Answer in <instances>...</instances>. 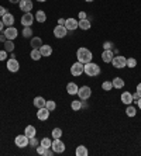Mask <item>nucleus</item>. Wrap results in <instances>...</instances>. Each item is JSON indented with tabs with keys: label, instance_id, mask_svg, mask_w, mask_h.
Listing matches in <instances>:
<instances>
[{
	"label": "nucleus",
	"instance_id": "6",
	"mask_svg": "<svg viewBox=\"0 0 141 156\" xmlns=\"http://www.w3.org/2000/svg\"><path fill=\"white\" fill-rule=\"evenodd\" d=\"M6 68L9 69V72H18L20 70V63H18V61L16 58H10L7 59V62H6Z\"/></svg>",
	"mask_w": 141,
	"mask_h": 156
},
{
	"label": "nucleus",
	"instance_id": "39",
	"mask_svg": "<svg viewBox=\"0 0 141 156\" xmlns=\"http://www.w3.org/2000/svg\"><path fill=\"white\" fill-rule=\"evenodd\" d=\"M113 48V42L112 41H106L105 44H103V49H112Z\"/></svg>",
	"mask_w": 141,
	"mask_h": 156
},
{
	"label": "nucleus",
	"instance_id": "28",
	"mask_svg": "<svg viewBox=\"0 0 141 156\" xmlns=\"http://www.w3.org/2000/svg\"><path fill=\"white\" fill-rule=\"evenodd\" d=\"M126 114H127V117H135V114H137V108H135L134 105L128 104L127 105V108H126Z\"/></svg>",
	"mask_w": 141,
	"mask_h": 156
},
{
	"label": "nucleus",
	"instance_id": "29",
	"mask_svg": "<svg viewBox=\"0 0 141 156\" xmlns=\"http://www.w3.org/2000/svg\"><path fill=\"white\" fill-rule=\"evenodd\" d=\"M4 45V51H7V52H13L14 51V42L11 40H7L6 42L3 44Z\"/></svg>",
	"mask_w": 141,
	"mask_h": 156
},
{
	"label": "nucleus",
	"instance_id": "2",
	"mask_svg": "<svg viewBox=\"0 0 141 156\" xmlns=\"http://www.w3.org/2000/svg\"><path fill=\"white\" fill-rule=\"evenodd\" d=\"M83 73H85V75H87L89 77L98 76L99 73H100V66H99L98 63H93V62H87V63H85Z\"/></svg>",
	"mask_w": 141,
	"mask_h": 156
},
{
	"label": "nucleus",
	"instance_id": "13",
	"mask_svg": "<svg viewBox=\"0 0 141 156\" xmlns=\"http://www.w3.org/2000/svg\"><path fill=\"white\" fill-rule=\"evenodd\" d=\"M50 110L47 108V107H43V108H38V111H37V118L40 121H47L48 118H50Z\"/></svg>",
	"mask_w": 141,
	"mask_h": 156
},
{
	"label": "nucleus",
	"instance_id": "42",
	"mask_svg": "<svg viewBox=\"0 0 141 156\" xmlns=\"http://www.w3.org/2000/svg\"><path fill=\"white\" fill-rule=\"evenodd\" d=\"M7 13V10H6V7H3V6H0V17H3L4 14Z\"/></svg>",
	"mask_w": 141,
	"mask_h": 156
},
{
	"label": "nucleus",
	"instance_id": "9",
	"mask_svg": "<svg viewBox=\"0 0 141 156\" xmlns=\"http://www.w3.org/2000/svg\"><path fill=\"white\" fill-rule=\"evenodd\" d=\"M34 20H35V17H34L33 13H24L21 17V24L24 27H31L33 26Z\"/></svg>",
	"mask_w": 141,
	"mask_h": 156
},
{
	"label": "nucleus",
	"instance_id": "40",
	"mask_svg": "<svg viewBox=\"0 0 141 156\" xmlns=\"http://www.w3.org/2000/svg\"><path fill=\"white\" fill-rule=\"evenodd\" d=\"M0 61H7V51H0Z\"/></svg>",
	"mask_w": 141,
	"mask_h": 156
},
{
	"label": "nucleus",
	"instance_id": "43",
	"mask_svg": "<svg viewBox=\"0 0 141 156\" xmlns=\"http://www.w3.org/2000/svg\"><path fill=\"white\" fill-rule=\"evenodd\" d=\"M85 18H87L86 13L85 11H79V20H85Z\"/></svg>",
	"mask_w": 141,
	"mask_h": 156
},
{
	"label": "nucleus",
	"instance_id": "51",
	"mask_svg": "<svg viewBox=\"0 0 141 156\" xmlns=\"http://www.w3.org/2000/svg\"><path fill=\"white\" fill-rule=\"evenodd\" d=\"M37 2H40V3H44V2H47V0H37Z\"/></svg>",
	"mask_w": 141,
	"mask_h": 156
},
{
	"label": "nucleus",
	"instance_id": "18",
	"mask_svg": "<svg viewBox=\"0 0 141 156\" xmlns=\"http://www.w3.org/2000/svg\"><path fill=\"white\" fill-rule=\"evenodd\" d=\"M78 90H79V87H78L76 83H73V82L66 84V91H68V94L75 96V94H78Z\"/></svg>",
	"mask_w": 141,
	"mask_h": 156
},
{
	"label": "nucleus",
	"instance_id": "47",
	"mask_svg": "<svg viewBox=\"0 0 141 156\" xmlns=\"http://www.w3.org/2000/svg\"><path fill=\"white\" fill-rule=\"evenodd\" d=\"M137 93L140 94V97H141V83L137 84Z\"/></svg>",
	"mask_w": 141,
	"mask_h": 156
},
{
	"label": "nucleus",
	"instance_id": "35",
	"mask_svg": "<svg viewBox=\"0 0 141 156\" xmlns=\"http://www.w3.org/2000/svg\"><path fill=\"white\" fill-rule=\"evenodd\" d=\"M45 107H47L50 111H54V110L57 108V104H55L54 100H48V101L45 103Z\"/></svg>",
	"mask_w": 141,
	"mask_h": 156
},
{
	"label": "nucleus",
	"instance_id": "11",
	"mask_svg": "<svg viewBox=\"0 0 141 156\" xmlns=\"http://www.w3.org/2000/svg\"><path fill=\"white\" fill-rule=\"evenodd\" d=\"M3 34L6 35V38H7V40L14 41L16 38H17V35H18V31H17V28H16V27H7V28L4 30Z\"/></svg>",
	"mask_w": 141,
	"mask_h": 156
},
{
	"label": "nucleus",
	"instance_id": "10",
	"mask_svg": "<svg viewBox=\"0 0 141 156\" xmlns=\"http://www.w3.org/2000/svg\"><path fill=\"white\" fill-rule=\"evenodd\" d=\"M33 0H20V3H18V7L20 10L24 11V13H30V11L33 10Z\"/></svg>",
	"mask_w": 141,
	"mask_h": 156
},
{
	"label": "nucleus",
	"instance_id": "44",
	"mask_svg": "<svg viewBox=\"0 0 141 156\" xmlns=\"http://www.w3.org/2000/svg\"><path fill=\"white\" fill-rule=\"evenodd\" d=\"M54 155V151H50V148L45 151V156H52Z\"/></svg>",
	"mask_w": 141,
	"mask_h": 156
},
{
	"label": "nucleus",
	"instance_id": "17",
	"mask_svg": "<svg viewBox=\"0 0 141 156\" xmlns=\"http://www.w3.org/2000/svg\"><path fill=\"white\" fill-rule=\"evenodd\" d=\"M120 98H121V103L126 104V105H128V104L133 103V94H131L130 91H124V93H121Z\"/></svg>",
	"mask_w": 141,
	"mask_h": 156
},
{
	"label": "nucleus",
	"instance_id": "4",
	"mask_svg": "<svg viewBox=\"0 0 141 156\" xmlns=\"http://www.w3.org/2000/svg\"><path fill=\"white\" fill-rule=\"evenodd\" d=\"M51 149L54 151V153H62V152H65V144L61 141V138H57L52 141Z\"/></svg>",
	"mask_w": 141,
	"mask_h": 156
},
{
	"label": "nucleus",
	"instance_id": "49",
	"mask_svg": "<svg viewBox=\"0 0 141 156\" xmlns=\"http://www.w3.org/2000/svg\"><path fill=\"white\" fill-rule=\"evenodd\" d=\"M135 104H137V105H138V108H140V110H141V97H140V100H138V101H137V103H135Z\"/></svg>",
	"mask_w": 141,
	"mask_h": 156
},
{
	"label": "nucleus",
	"instance_id": "50",
	"mask_svg": "<svg viewBox=\"0 0 141 156\" xmlns=\"http://www.w3.org/2000/svg\"><path fill=\"white\" fill-rule=\"evenodd\" d=\"M10 3H20V0H9Z\"/></svg>",
	"mask_w": 141,
	"mask_h": 156
},
{
	"label": "nucleus",
	"instance_id": "19",
	"mask_svg": "<svg viewBox=\"0 0 141 156\" xmlns=\"http://www.w3.org/2000/svg\"><path fill=\"white\" fill-rule=\"evenodd\" d=\"M40 52H41V55H43V56H51V55H52V47H51V45H41V48H40Z\"/></svg>",
	"mask_w": 141,
	"mask_h": 156
},
{
	"label": "nucleus",
	"instance_id": "21",
	"mask_svg": "<svg viewBox=\"0 0 141 156\" xmlns=\"http://www.w3.org/2000/svg\"><path fill=\"white\" fill-rule=\"evenodd\" d=\"M92 27V24H91V21L87 20V18H85V20H79L78 21V28H80V30H89Z\"/></svg>",
	"mask_w": 141,
	"mask_h": 156
},
{
	"label": "nucleus",
	"instance_id": "38",
	"mask_svg": "<svg viewBox=\"0 0 141 156\" xmlns=\"http://www.w3.org/2000/svg\"><path fill=\"white\" fill-rule=\"evenodd\" d=\"M45 151H47V148H44L43 145H38V146H37V153H38V155L45 156Z\"/></svg>",
	"mask_w": 141,
	"mask_h": 156
},
{
	"label": "nucleus",
	"instance_id": "24",
	"mask_svg": "<svg viewBox=\"0 0 141 156\" xmlns=\"http://www.w3.org/2000/svg\"><path fill=\"white\" fill-rule=\"evenodd\" d=\"M30 45H31V48L40 49L41 45H43V40H41L40 37H34V38H31V42H30Z\"/></svg>",
	"mask_w": 141,
	"mask_h": 156
},
{
	"label": "nucleus",
	"instance_id": "41",
	"mask_svg": "<svg viewBox=\"0 0 141 156\" xmlns=\"http://www.w3.org/2000/svg\"><path fill=\"white\" fill-rule=\"evenodd\" d=\"M138 100H140V94H138L137 91H135V93L133 94V103H137Z\"/></svg>",
	"mask_w": 141,
	"mask_h": 156
},
{
	"label": "nucleus",
	"instance_id": "7",
	"mask_svg": "<svg viewBox=\"0 0 141 156\" xmlns=\"http://www.w3.org/2000/svg\"><path fill=\"white\" fill-rule=\"evenodd\" d=\"M28 142H30V138L28 136H25V134L23 135H17L14 138V144L17 148H25V146H28Z\"/></svg>",
	"mask_w": 141,
	"mask_h": 156
},
{
	"label": "nucleus",
	"instance_id": "46",
	"mask_svg": "<svg viewBox=\"0 0 141 156\" xmlns=\"http://www.w3.org/2000/svg\"><path fill=\"white\" fill-rule=\"evenodd\" d=\"M58 26H65V18H59V20H58Z\"/></svg>",
	"mask_w": 141,
	"mask_h": 156
},
{
	"label": "nucleus",
	"instance_id": "3",
	"mask_svg": "<svg viewBox=\"0 0 141 156\" xmlns=\"http://www.w3.org/2000/svg\"><path fill=\"white\" fill-rule=\"evenodd\" d=\"M112 65L114 66L116 69H123V68L127 66V58L126 56H121V55H117V56L113 58Z\"/></svg>",
	"mask_w": 141,
	"mask_h": 156
},
{
	"label": "nucleus",
	"instance_id": "48",
	"mask_svg": "<svg viewBox=\"0 0 141 156\" xmlns=\"http://www.w3.org/2000/svg\"><path fill=\"white\" fill-rule=\"evenodd\" d=\"M4 24H3V21H2V20H0V31H3V28H4Z\"/></svg>",
	"mask_w": 141,
	"mask_h": 156
},
{
	"label": "nucleus",
	"instance_id": "34",
	"mask_svg": "<svg viewBox=\"0 0 141 156\" xmlns=\"http://www.w3.org/2000/svg\"><path fill=\"white\" fill-rule=\"evenodd\" d=\"M40 145H43L44 148L48 149V148H51V145H52V141H51L50 138H43V139L40 141Z\"/></svg>",
	"mask_w": 141,
	"mask_h": 156
},
{
	"label": "nucleus",
	"instance_id": "12",
	"mask_svg": "<svg viewBox=\"0 0 141 156\" xmlns=\"http://www.w3.org/2000/svg\"><path fill=\"white\" fill-rule=\"evenodd\" d=\"M113 58H114V52L112 49H103V52H102V61L105 62V63H112Z\"/></svg>",
	"mask_w": 141,
	"mask_h": 156
},
{
	"label": "nucleus",
	"instance_id": "32",
	"mask_svg": "<svg viewBox=\"0 0 141 156\" xmlns=\"http://www.w3.org/2000/svg\"><path fill=\"white\" fill-rule=\"evenodd\" d=\"M51 135H52V138H54V139L61 138V136H62V129H61V128H54V129H52V132H51Z\"/></svg>",
	"mask_w": 141,
	"mask_h": 156
},
{
	"label": "nucleus",
	"instance_id": "1",
	"mask_svg": "<svg viewBox=\"0 0 141 156\" xmlns=\"http://www.w3.org/2000/svg\"><path fill=\"white\" fill-rule=\"evenodd\" d=\"M76 58H78V62H82L83 65L87 63V62H92V58H93V55L92 52L87 49V48H79L78 51H76Z\"/></svg>",
	"mask_w": 141,
	"mask_h": 156
},
{
	"label": "nucleus",
	"instance_id": "33",
	"mask_svg": "<svg viewBox=\"0 0 141 156\" xmlns=\"http://www.w3.org/2000/svg\"><path fill=\"white\" fill-rule=\"evenodd\" d=\"M102 89L105 91H110L113 89V84H112V82H109V80H105L103 83H102Z\"/></svg>",
	"mask_w": 141,
	"mask_h": 156
},
{
	"label": "nucleus",
	"instance_id": "5",
	"mask_svg": "<svg viewBox=\"0 0 141 156\" xmlns=\"http://www.w3.org/2000/svg\"><path fill=\"white\" fill-rule=\"evenodd\" d=\"M78 96H79V100H82V101L87 100V98L92 96L91 87H89V86H82V87H79V90H78Z\"/></svg>",
	"mask_w": 141,
	"mask_h": 156
},
{
	"label": "nucleus",
	"instance_id": "15",
	"mask_svg": "<svg viewBox=\"0 0 141 156\" xmlns=\"http://www.w3.org/2000/svg\"><path fill=\"white\" fill-rule=\"evenodd\" d=\"M65 28L68 30V31H75L76 28H78V20H75V18H66L65 20Z\"/></svg>",
	"mask_w": 141,
	"mask_h": 156
},
{
	"label": "nucleus",
	"instance_id": "36",
	"mask_svg": "<svg viewBox=\"0 0 141 156\" xmlns=\"http://www.w3.org/2000/svg\"><path fill=\"white\" fill-rule=\"evenodd\" d=\"M137 66V61L134 58H128L127 59V68H130V69H133V68H135Z\"/></svg>",
	"mask_w": 141,
	"mask_h": 156
},
{
	"label": "nucleus",
	"instance_id": "16",
	"mask_svg": "<svg viewBox=\"0 0 141 156\" xmlns=\"http://www.w3.org/2000/svg\"><path fill=\"white\" fill-rule=\"evenodd\" d=\"M2 21H3V24L6 27H13V24H14V16L10 14V13H6L2 17Z\"/></svg>",
	"mask_w": 141,
	"mask_h": 156
},
{
	"label": "nucleus",
	"instance_id": "8",
	"mask_svg": "<svg viewBox=\"0 0 141 156\" xmlns=\"http://www.w3.org/2000/svg\"><path fill=\"white\" fill-rule=\"evenodd\" d=\"M83 68H85V65H83L82 62H75L71 66V75L72 76H80L83 73Z\"/></svg>",
	"mask_w": 141,
	"mask_h": 156
},
{
	"label": "nucleus",
	"instance_id": "22",
	"mask_svg": "<svg viewBox=\"0 0 141 156\" xmlns=\"http://www.w3.org/2000/svg\"><path fill=\"white\" fill-rule=\"evenodd\" d=\"M35 20H37V23H45V20H47V14H45V11L44 10H37V13H35Z\"/></svg>",
	"mask_w": 141,
	"mask_h": 156
},
{
	"label": "nucleus",
	"instance_id": "26",
	"mask_svg": "<svg viewBox=\"0 0 141 156\" xmlns=\"http://www.w3.org/2000/svg\"><path fill=\"white\" fill-rule=\"evenodd\" d=\"M87 149L86 146H83V145H79V146H76V151H75V155L76 156H87Z\"/></svg>",
	"mask_w": 141,
	"mask_h": 156
},
{
	"label": "nucleus",
	"instance_id": "45",
	"mask_svg": "<svg viewBox=\"0 0 141 156\" xmlns=\"http://www.w3.org/2000/svg\"><path fill=\"white\" fill-rule=\"evenodd\" d=\"M0 41H2L3 44L7 41V38H6V35H4V34H0Z\"/></svg>",
	"mask_w": 141,
	"mask_h": 156
},
{
	"label": "nucleus",
	"instance_id": "37",
	"mask_svg": "<svg viewBox=\"0 0 141 156\" xmlns=\"http://www.w3.org/2000/svg\"><path fill=\"white\" fill-rule=\"evenodd\" d=\"M30 146H33V148H37V146L40 145V142L37 139V136H33V138H30V142H28Z\"/></svg>",
	"mask_w": 141,
	"mask_h": 156
},
{
	"label": "nucleus",
	"instance_id": "30",
	"mask_svg": "<svg viewBox=\"0 0 141 156\" xmlns=\"http://www.w3.org/2000/svg\"><path fill=\"white\" fill-rule=\"evenodd\" d=\"M71 108H72L73 111H79V110L82 108V100H73V101L71 103Z\"/></svg>",
	"mask_w": 141,
	"mask_h": 156
},
{
	"label": "nucleus",
	"instance_id": "20",
	"mask_svg": "<svg viewBox=\"0 0 141 156\" xmlns=\"http://www.w3.org/2000/svg\"><path fill=\"white\" fill-rule=\"evenodd\" d=\"M24 134L25 136H28V138H33V136H37V129L34 125H27L24 129Z\"/></svg>",
	"mask_w": 141,
	"mask_h": 156
},
{
	"label": "nucleus",
	"instance_id": "31",
	"mask_svg": "<svg viewBox=\"0 0 141 156\" xmlns=\"http://www.w3.org/2000/svg\"><path fill=\"white\" fill-rule=\"evenodd\" d=\"M21 34L24 38H31V37H33V30H31V27H24Z\"/></svg>",
	"mask_w": 141,
	"mask_h": 156
},
{
	"label": "nucleus",
	"instance_id": "23",
	"mask_svg": "<svg viewBox=\"0 0 141 156\" xmlns=\"http://www.w3.org/2000/svg\"><path fill=\"white\" fill-rule=\"evenodd\" d=\"M45 103H47V100L44 97H41V96H37L35 98H34V105H35L37 108H43V107H45Z\"/></svg>",
	"mask_w": 141,
	"mask_h": 156
},
{
	"label": "nucleus",
	"instance_id": "25",
	"mask_svg": "<svg viewBox=\"0 0 141 156\" xmlns=\"http://www.w3.org/2000/svg\"><path fill=\"white\" fill-rule=\"evenodd\" d=\"M112 84L114 89H123L124 87V80L121 79V77H114V79L112 80Z\"/></svg>",
	"mask_w": 141,
	"mask_h": 156
},
{
	"label": "nucleus",
	"instance_id": "52",
	"mask_svg": "<svg viewBox=\"0 0 141 156\" xmlns=\"http://www.w3.org/2000/svg\"><path fill=\"white\" fill-rule=\"evenodd\" d=\"M85 2H87V3H91V2H93V0H85Z\"/></svg>",
	"mask_w": 141,
	"mask_h": 156
},
{
	"label": "nucleus",
	"instance_id": "14",
	"mask_svg": "<svg viewBox=\"0 0 141 156\" xmlns=\"http://www.w3.org/2000/svg\"><path fill=\"white\" fill-rule=\"evenodd\" d=\"M68 34V30L65 28V26H57L54 28V35L55 38H64Z\"/></svg>",
	"mask_w": 141,
	"mask_h": 156
},
{
	"label": "nucleus",
	"instance_id": "27",
	"mask_svg": "<svg viewBox=\"0 0 141 156\" xmlns=\"http://www.w3.org/2000/svg\"><path fill=\"white\" fill-rule=\"evenodd\" d=\"M30 56H31V59H33V61H40V59L43 58V55H41L40 49H35V48H33V49H31Z\"/></svg>",
	"mask_w": 141,
	"mask_h": 156
}]
</instances>
